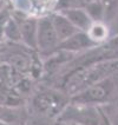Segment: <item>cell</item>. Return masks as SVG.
<instances>
[{"label": "cell", "mask_w": 118, "mask_h": 125, "mask_svg": "<svg viewBox=\"0 0 118 125\" xmlns=\"http://www.w3.org/2000/svg\"><path fill=\"white\" fill-rule=\"evenodd\" d=\"M60 39L57 34L56 28L50 17H43L38 19V33H37V50L42 56H52L60 47Z\"/></svg>", "instance_id": "6da1fadb"}, {"label": "cell", "mask_w": 118, "mask_h": 125, "mask_svg": "<svg viewBox=\"0 0 118 125\" xmlns=\"http://www.w3.org/2000/svg\"><path fill=\"white\" fill-rule=\"evenodd\" d=\"M51 20H52V24L56 28V32L60 42H64L66 40L67 38H70L72 34H75L77 31H79L78 28L71 22V21L62 13V12H54L53 14L50 15Z\"/></svg>", "instance_id": "52a82bcc"}, {"label": "cell", "mask_w": 118, "mask_h": 125, "mask_svg": "<svg viewBox=\"0 0 118 125\" xmlns=\"http://www.w3.org/2000/svg\"><path fill=\"white\" fill-rule=\"evenodd\" d=\"M97 44L98 42H95L87 32L77 31L75 34H72L66 40L62 42L59 50H65L66 52H78L82 50L91 49Z\"/></svg>", "instance_id": "277c9868"}, {"label": "cell", "mask_w": 118, "mask_h": 125, "mask_svg": "<svg viewBox=\"0 0 118 125\" xmlns=\"http://www.w3.org/2000/svg\"><path fill=\"white\" fill-rule=\"evenodd\" d=\"M85 1H86V2H87V1H93V0H85Z\"/></svg>", "instance_id": "7c38bea8"}, {"label": "cell", "mask_w": 118, "mask_h": 125, "mask_svg": "<svg viewBox=\"0 0 118 125\" xmlns=\"http://www.w3.org/2000/svg\"><path fill=\"white\" fill-rule=\"evenodd\" d=\"M84 8L89 13L92 20L95 22H99L103 20L105 13H106V7L103 0H93V1H87L85 4Z\"/></svg>", "instance_id": "ba28073f"}, {"label": "cell", "mask_w": 118, "mask_h": 125, "mask_svg": "<svg viewBox=\"0 0 118 125\" xmlns=\"http://www.w3.org/2000/svg\"><path fill=\"white\" fill-rule=\"evenodd\" d=\"M65 103H66L65 98L62 94H58L54 92H43L38 94L33 100L35 109L42 113H47V115H52L62 110Z\"/></svg>", "instance_id": "3957f363"}, {"label": "cell", "mask_w": 118, "mask_h": 125, "mask_svg": "<svg viewBox=\"0 0 118 125\" xmlns=\"http://www.w3.org/2000/svg\"><path fill=\"white\" fill-rule=\"evenodd\" d=\"M10 62L12 64L14 69L19 70V71H27L30 69V60L28 57L24 56L21 53H12L8 56Z\"/></svg>", "instance_id": "9c48e42d"}, {"label": "cell", "mask_w": 118, "mask_h": 125, "mask_svg": "<svg viewBox=\"0 0 118 125\" xmlns=\"http://www.w3.org/2000/svg\"><path fill=\"white\" fill-rule=\"evenodd\" d=\"M59 12H62L79 31L87 32L95 22L84 7L64 8V10H60Z\"/></svg>", "instance_id": "5b68a950"}, {"label": "cell", "mask_w": 118, "mask_h": 125, "mask_svg": "<svg viewBox=\"0 0 118 125\" xmlns=\"http://www.w3.org/2000/svg\"><path fill=\"white\" fill-rule=\"evenodd\" d=\"M5 34L8 37V39L19 42L21 40V33L20 27H19V22L15 21L14 19H8V21L5 25Z\"/></svg>", "instance_id": "30bf717a"}, {"label": "cell", "mask_w": 118, "mask_h": 125, "mask_svg": "<svg viewBox=\"0 0 118 125\" xmlns=\"http://www.w3.org/2000/svg\"><path fill=\"white\" fill-rule=\"evenodd\" d=\"M113 90V83L110 79H103L98 83L84 87L72 98V102L82 105H95L104 103Z\"/></svg>", "instance_id": "7a4b0ae2"}, {"label": "cell", "mask_w": 118, "mask_h": 125, "mask_svg": "<svg viewBox=\"0 0 118 125\" xmlns=\"http://www.w3.org/2000/svg\"><path fill=\"white\" fill-rule=\"evenodd\" d=\"M87 33L90 34V37L96 42H99L100 40H103V39L106 38L107 31H106V27L103 24H100V21H99V22H93V25L87 31Z\"/></svg>", "instance_id": "8fae6325"}, {"label": "cell", "mask_w": 118, "mask_h": 125, "mask_svg": "<svg viewBox=\"0 0 118 125\" xmlns=\"http://www.w3.org/2000/svg\"><path fill=\"white\" fill-rule=\"evenodd\" d=\"M19 22L21 33V42L28 49L37 50V33H38V19L24 18Z\"/></svg>", "instance_id": "8992f818"}]
</instances>
